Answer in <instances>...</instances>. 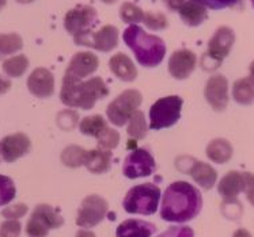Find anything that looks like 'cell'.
<instances>
[{"mask_svg": "<svg viewBox=\"0 0 254 237\" xmlns=\"http://www.w3.org/2000/svg\"><path fill=\"white\" fill-rule=\"evenodd\" d=\"M76 237H95L93 232H90V231H86V229H82V231H79L76 233Z\"/></svg>", "mask_w": 254, "mask_h": 237, "instance_id": "43", "label": "cell"}, {"mask_svg": "<svg viewBox=\"0 0 254 237\" xmlns=\"http://www.w3.org/2000/svg\"><path fill=\"white\" fill-rule=\"evenodd\" d=\"M184 100L177 95H170L156 100L150 108V128L161 130L176 125L181 118Z\"/></svg>", "mask_w": 254, "mask_h": 237, "instance_id": "6", "label": "cell"}, {"mask_svg": "<svg viewBox=\"0 0 254 237\" xmlns=\"http://www.w3.org/2000/svg\"><path fill=\"white\" fill-rule=\"evenodd\" d=\"M16 189L11 178L0 175V206L8 205L15 198Z\"/></svg>", "mask_w": 254, "mask_h": 237, "instance_id": "32", "label": "cell"}, {"mask_svg": "<svg viewBox=\"0 0 254 237\" xmlns=\"http://www.w3.org/2000/svg\"><path fill=\"white\" fill-rule=\"evenodd\" d=\"M105 3H114V1H116V0H104Z\"/></svg>", "mask_w": 254, "mask_h": 237, "instance_id": "47", "label": "cell"}, {"mask_svg": "<svg viewBox=\"0 0 254 237\" xmlns=\"http://www.w3.org/2000/svg\"><path fill=\"white\" fill-rule=\"evenodd\" d=\"M5 3H7V0H0V10H1L3 7H4Z\"/></svg>", "mask_w": 254, "mask_h": 237, "instance_id": "46", "label": "cell"}, {"mask_svg": "<svg viewBox=\"0 0 254 237\" xmlns=\"http://www.w3.org/2000/svg\"><path fill=\"white\" fill-rule=\"evenodd\" d=\"M112 161V152L104 148L87 150L84 159V167L93 174H105L110 168Z\"/></svg>", "mask_w": 254, "mask_h": 237, "instance_id": "23", "label": "cell"}, {"mask_svg": "<svg viewBox=\"0 0 254 237\" xmlns=\"http://www.w3.org/2000/svg\"><path fill=\"white\" fill-rule=\"evenodd\" d=\"M29 68V58L25 54L10 57L3 62V71L10 78H21Z\"/></svg>", "mask_w": 254, "mask_h": 237, "instance_id": "26", "label": "cell"}, {"mask_svg": "<svg viewBox=\"0 0 254 237\" xmlns=\"http://www.w3.org/2000/svg\"><path fill=\"white\" fill-rule=\"evenodd\" d=\"M233 237H253V236H252V233H250L248 229L241 228V229H237V231L234 232Z\"/></svg>", "mask_w": 254, "mask_h": 237, "instance_id": "42", "label": "cell"}, {"mask_svg": "<svg viewBox=\"0 0 254 237\" xmlns=\"http://www.w3.org/2000/svg\"><path fill=\"white\" fill-rule=\"evenodd\" d=\"M123 38L128 47L135 53L137 62L143 67H156L163 61L166 54V44L161 37L147 34L137 25H130L125 29Z\"/></svg>", "mask_w": 254, "mask_h": 237, "instance_id": "3", "label": "cell"}, {"mask_svg": "<svg viewBox=\"0 0 254 237\" xmlns=\"http://www.w3.org/2000/svg\"><path fill=\"white\" fill-rule=\"evenodd\" d=\"M250 1H252V4H253V7H254V0H250Z\"/></svg>", "mask_w": 254, "mask_h": 237, "instance_id": "48", "label": "cell"}, {"mask_svg": "<svg viewBox=\"0 0 254 237\" xmlns=\"http://www.w3.org/2000/svg\"><path fill=\"white\" fill-rule=\"evenodd\" d=\"M87 155V150L83 149L82 146L78 145H69L65 149L63 150L62 153V161L63 164L71 167V168H76L80 165L84 164V159Z\"/></svg>", "mask_w": 254, "mask_h": 237, "instance_id": "27", "label": "cell"}, {"mask_svg": "<svg viewBox=\"0 0 254 237\" xmlns=\"http://www.w3.org/2000/svg\"><path fill=\"white\" fill-rule=\"evenodd\" d=\"M245 176V190L244 192L248 196V201L254 206V174L244 172Z\"/></svg>", "mask_w": 254, "mask_h": 237, "instance_id": "39", "label": "cell"}, {"mask_svg": "<svg viewBox=\"0 0 254 237\" xmlns=\"http://www.w3.org/2000/svg\"><path fill=\"white\" fill-rule=\"evenodd\" d=\"M110 71L123 82H133L137 78V69L129 57L124 53H117L109 60Z\"/></svg>", "mask_w": 254, "mask_h": 237, "instance_id": "21", "label": "cell"}, {"mask_svg": "<svg viewBox=\"0 0 254 237\" xmlns=\"http://www.w3.org/2000/svg\"><path fill=\"white\" fill-rule=\"evenodd\" d=\"M18 3H22V4H27V3H33L34 0H16Z\"/></svg>", "mask_w": 254, "mask_h": 237, "instance_id": "45", "label": "cell"}, {"mask_svg": "<svg viewBox=\"0 0 254 237\" xmlns=\"http://www.w3.org/2000/svg\"><path fill=\"white\" fill-rule=\"evenodd\" d=\"M141 104V94L137 90H127L110 102L106 115L114 126H124Z\"/></svg>", "mask_w": 254, "mask_h": 237, "instance_id": "8", "label": "cell"}, {"mask_svg": "<svg viewBox=\"0 0 254 237\" xmlns=\"http://www.w3.org/2000/svg\"><path fill=\"white\" fill-rule=\"evenodd\" d=\"M189 175L200 187L205 190H211L218 181V172L213 170L212 165L204 161H193L192 167L189 168Z\"/></svg>", "mask_w": 254, "mask_h": 237, "instance_id": "22", "label": "cell"}, {"mask_svg": "<svg viewBox=\"0 0 254 237\" xmlns=\"http://www.w3.org/2000/svg\"><path fill=\"white\" fill-rule=\"evenodd\" d=\"M129 125H128V134L129 137L135 140L144 139L147 136V124H145L144 114L140 110H136L133 115L129 118Z\"/></svg>", "mask_w": 254, "mask_h": 237, "instance_id": "30", "label": "cell"}, {"mask_svg": "<svg viewBox=\"0 0 254 237\" xmlns=\"http://www.w3.org/2000/svg\"><path fill=\"white\" fill-rule=\"evenodd\" d=\"M245 190L244 172L239 171H230L222 178L218 186L219 194L223 198V205L230 206H241L238 195Z\"/></svg>", "mask_w": 254, "mask_h": 237, "instance_id": "15", "label": "cell"}, {"mask_svg": "<svg viewBox=\"0 0 254 237\" xmlns=\"http://www.w3.org/2000/svg\"><path fill=\"white\" fill-rule=\"evenodd\" d=\"M98 57L91 52L75 53L68 64L64 76L73 79V80H83V79L88 78L90 75H93L98 69Z\"/></svg>", "mask_w": 254, "mask_h": 237, "instance_id": "14", "label": "cell"}, {"mask_svg": "<svg viewBox=\"0 0 254 237\" xmlns=\"http://www.w3.org/2000/svg\"><path fill=\"white\" fill-rule=\"evenodd\" d=\"M234 42H235V34L233 29L227 26L218 27L212 38L208 42V50L204 53L201 58V67L205 71L216 69L230 54Z\"/></svg>", "mask_w": 254, "mask_h": 237, "instance_id": "5", "label": "cell"}, {"mask_svg": "<svg viewBox=\"0 0 254 237\" xmlns=\"http://www.w3.org/2000/svg\"><path fill=\"white\" fill-rule=\"evenodd\" d=\"M106 126L108 124L102 115H91V117H86L80 121L79 129L86 136H91V137L97 139Z\"/></svg>", "mask_w": 254, "mask_h": 237, "instance_id": "28", "label": "cell"}, {"mask_svg": "<svg viewBox=\"0 0 254 237\" xmlns=\"http://www.w3.org/2000/svg\"><path fill=\"white\" fill-rule=\"evenodd\" d=\"M11 87V82L8 79H4L0 76V95L1 94H5Z\"/></svg>", "mask_w": 254, "mask_h": 237, "instance_id": "40", "label": "cell"}, {"mask_svg": "<svg viewBox=\"0 0 254 237\" xmlns=\"http://www.w3.org/2000/svg\"><path fill=\"white\" fill-rule=\"evenodd\" d=\"M155 159L147 149H135L125 157L123 172L129 179L150 176L155 171Z\"/></svg>", "mask_w": 254, "mask_h": 237, "instance_id": "11", "label": "cell"}, {"mask_svg": "<svg viewBox=\"0 0 254 237\" xmlns=\"http://www.w3.org/2000/svg\"><path fill=\"white\" fill-rule=\"evenodd\" d=\"M27 88L37 98H49L55 93V76L47 68H37L27 79Z\"/></svg>", "mask_w": 254, "mask_h": 237, "instance_id": "18", "label": "cell"}, {"mask_svg": "<svg viewBox=\"0 0 254 237\" xmlns=\"http://www.w3.org/2000/svg\"><path fill=\"white\" fill-rule=\"evenodd\" d=\"M249 71H250V79L253 80L254 82V61L250 64V68H249Z\"/></svg>", "mask_w": 254, "mask_h": 237, "instance_id": "44", "label": "cell"}, {"mask_svg": "<svg viewBox=\"0 0 254 237\" xmlns=\"http://www.w3.org/2000/svg\"><path fill=\"white\" fill-rule=\"evenodd\" d=\"M196 1L198 4L204 5L205 8H212V10H223L227 7H233V5L238 4L241 0H192Z\"/></svg>", "mask_w": 254, "mask_h": 237, "instance_id": "36", "label": "cell"}, {"mask_svg": "<svg viewBox=\"0 0 254 237\" xmlns=\"http://www.w3.org/2000/svg\"><path fill=\"white\" fill-rule=\"evenodd\" d=\"M63 217L51 205L41 203L31 213L26 225V233L29 237H47L52 229L63 227Z\"/></svg>", "mask_w": 254, "mask_h": 237, "instance_id": "7", "label": "cell"}, {"mask_svg": "<svg viewBox=\"0 0 254 237\" xmlns=\"http://www.w3.org/2000/svg\"><path fill=\"white\" fill-rule=\"evenodd\" d=\"M233 98L239 104L249 106L254 102V82L250 78H242L234 83Z\"/></svg>", "mask_w": 254, "mask_h": 237, "instance_id": "25", "label": "cell"}, {"mask_svg": "<svg viewBox=\"0 0 254 237\" xmlns=\"http://www.w3.org/2000/svg\"><path fill=\"white\" fill-rule=\"evenodd\" d=\"M108 95V86L101 78H91L84 82L73 80L65 76L63 79L60 99L63 104H65L67 107L90 110L99 99L106 98Z\"/></svg>", "mask_w": 254, "mask_h": 237, "instance_id": "2", "label": "cell"}, {"mask_svg": "<svg viewBox=\"0 0 254 237\" xmlns=\"http://www.w3.org/2000/svg\"><path fill=\"white\" fill-rule=\"evenodd\" d=\"M22 225L18 220H7L0 225V237H19Z\"/></svg>", "mask_w": 254, "mask_h": 237, "instance_id": "35", "label": "cell"}, {"mask_svg": "<svg viewBox=\"0 0 254 237\" xmlns=\"http://www.w3.org/2000/svg\"><path fill=\"white\" fill-rule=\"evenodd\" d=\"M29 210V207L26 205H23V203H16V205H12V206H7L4 210L1 211V214L5 218H8V220H18V218H21L27 213Z\"/></svg>", "mask_w": 254, "mask_h": 237, "instance_id": "37", "label": "cell"}, {"mask_svg": "<svg viewBox=\"0 0 254 237\" xmlns=\"http://www.w3.org/2000/svg\"><path fill=\"white\" fill-rule=\"evenodd\" d=\"M73 41L76 45L93 47L105 53L112 52L119 45V29L112 25H106L97 33L91 30L79 33L73 36Z\"/></svg>", "mask_w": 254, "mask_h": 237, "instance_id": "9", "label": "cell"}, {"mask_svg": "<svg viewBox=\"0 0 254 237\" xmlns=\"http://www.w3.org/2000/svg\"><path fill=\"white\" fill-rule=\"evenodd\" d=\"M141 23H144L151 30H162L167 27L166 16L162 14H152V12H145L144 19Z\"/></svg>", "mask_w": 254, "mask_h": 237, "instance_id": "34", "label": "cell"}, {"mask_svg": "<svg viewBox=\"0 0 254 237\" xmlns=\"http://www.w3.org/2000/svg\"><path fill=\"white\" fill-rule=\"evenodd\" d=\"M182 1H184V0H165V4H166L171 11H177V8L181 5Z\"/></svg>", "mask_w": 254, "mask_h": 237, "instance_id": "41", "label": "cell"}, {"mask_svg": "<svg viewBox=\"0 0 254 237\" xmlns=\"http://www.w3.org/2000/svg\"><path fill=\"white\" fill-rule=\"evenodd\" d=\"M207 157L213 163L224 164L233 157V146L226 139H215L207 145Z\"/></svg>", "mask_w": 254, "mask_h": 237, "instance_id": "24", "label": "cell"}, {"mask_svg": "<svg viewBox=\"0 0 254 237\" xmlns=\"http://www.w3.org/2000/svg\"><path fill=\"white\" fill-rule=\"evenodd\" d=\"M108 213V202L102 196L93 194L86 196L78 210L76 225L90 229L98 225Z\"/></svg>", "mask_w": 254, "mask_h": 237, "instance_id": "10", "label": "cell"}, {"mask_svg": "<svg viewBox=\"0 0 254 237\" xmlns=\"http://www.w3.org/2000/svg\"><path fill=\"white\" fill-rule=\"evenodd\" d=\"M156 231V227L152 222L144 220H127L121 222L116 231L117 237H151Z\"/></svg>", "mask_w": 254, "mask_h": 237, "instance_id": "19", "label": "cell"}, {"mask_svg": "<svg viewBox=\"0 0 254 237\" xmlns=\"http://www.w3.org/2000/svg\"><path fill=\"white\" fill-rule=\"evenodd\" d=\"M177 11L184 23L190 27L200 26L208 16L207 8L192 0H184L181 5L177 8Z\"/></svg>", "mask_w": 254, "mask_h": 237, "instance_id": "20", "label": "cell"}, {"mask_svg": "<svg viewBox=\"0 0 254 237\" xmlns=\"http://www.w3.org/2000/svg\"><path fill=\"white\" fill-rule=\"evenodd\" d=\"M23 47V41L19 34L10 33V34H0V54L10 56L19 52Z\"/></svg>", "mask_w": 254, "mask_h": 237, "instance_id": "29", "label": "cell"}, {"mask_svg": "<svg viewBox=\"0 0 254 237\" xmlns=\"http://www.w3.org/2000/svg\"><path fill=\"white\" fill-rule=\"evenodd\" d=\"M30 139L23 133H14L0 141V155L7 163L21 159L30 150Z\"/></svg>", "mask_w": 254, "mask_h": 237, "instance_id": "16", "label": "cell"}, {"mask_svg": "<svg viewBox=\"0 0 254 237\" xmlns=\"http://www.w3.org/2000/svg\"><path fill=\"white\" fill-rule=\"evenodd\" d=\"M97 141H98L99 148H104V149L112 150L114 149L120 142V134L117 130L112 129L109 126H106L98 137H97Z\"/></svg>", "mask_w": 254, "mask_h": 237, "instance_id": "33", "label": "cell"}, {"mask_svg": "<svg viewBox=\"0 0 254 237\" xmlns=\"http://www.w3.org/2000/svg\"><path fill=\"white\" fill-rule=\"evenodd\" d=\"M161 199V189L152 183L132 187L124 199V209L129 214H154Z\"/></svg>", "mask_w": 254, "mask_h": 237, "instance_id": "4", "label": "cell"}, {"mask_svg": "<svg viewBox=\"0 0 254 237\" xmlns=\"http://www.w3.org/2000/svg\"><path fill=\"white\" fill-rule=\"evenodd\" d=\"M202 207V196L197 187L188 182H174L165 191L161 217L169 222H188L198 216Z\"/></svg>", "mask_w": 254, "mask_h": 237, "instance_id": "1", "label": "cell"}, {"mask_svg": "<svg viewBox=\"0 0 254 237\" xmlns=\"http://www.w3.org/2000/svg\"><path fill=\"white\" fill-rule=\"evenodd\" d=\"M204 95L215 111H223L228 104V82L223 75H213L207 80Z\"/></svg>", "mask_w": 254, "mask_h": 237, "instance_id": "13", "label": "cell"}, {"mask_svg": "<svg viewBox=\"0 0 254 237\" xmlns=\"http://www.w3.org/2000/svg\"><path fill=\"white\" fill-rule=\"evenodd\" d=\"M196 64H197V57L192 50L180 49L171 54L169 60V72L174 79L184 80L192 75Z\"/></svg>", "mask_w": 254, "mask_h": 237, "instance_id": "17", "label": "cell"}, {"mask_svg": "<svg viewBox=\"0 0 254 237\" xmlns=\"http://www.w3.org/2000/svg\"><path fill=\"white\" fill-rule=\"evenodd\" d=\"M95 23H97V10L91 5H78L68 11L64 16V27L72 36L91 30L95 26Z\"/></svg>", "mask_w": 254, "mask_h": 237, "instance_id": "12", "label": "cell"}, {"mask_svg": "<svg viewBox=\"0 0 254 237\" xmlns=\"http://www.w3.org/2000/svg\"><path fill=\"white\" fill-rule=\"evenodd\" d=\"M144 15V11L139 8L136 4H132V3H124V4L121 5V8H120V18L125 23L136 25L139 22H143Z\"/></svg>", "mask_w": 254, "mask_h": 237, "instance_id": "31", "label": "cell"}, {"mask_svg": "<svg viewBox=\"0 0 254 237\" xmlns=\"http://www.w3.org/2000/svg\"><path fill=\"white\" fill-rule=\"evenodd\" d=\"M158 237H194V232L189 227H170Z\"/></svg>", "mask_w": 254, "mask_h": 237, "instance_id": "38", "label": "cell"}]
</instances>
